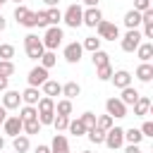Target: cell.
Here are the masks:
<instances>
[{
    "instance_id": "cell-1",
    "label": "cell",
    "mask_w": 153,
    "mask_h": 153,
    "mask_svg": "<svg viewBox=\"0 0 153 153\" xmlns=\"http://www.w3.org/2000/svg\"><path fill=\"white\" fill-rule=\"evenodd\" d=\"M36 110H38V122L45 127V124H53V117H55V98L50 96H41L38 103H36Z\"/></svg>"
},
{
    "instance_id": "cell-2",
    "label": "cell",
    "mask_w": 153,
    "mask_h": 153,
    "mask_svg": "<svg viewBox=\"0 0 153 153\" xmlns=\"http://www.w3.org/2000/svg\"><path fill=\"white\" fill-rule=\"evenodd\" d=\"M24 50H26V57H29V60H41V55L45 53L43 41H41L36 33H26V36H24Z\"/></svg>"
},
{
    "instance_id": "cell-3",
    "label": "cell",
    "mask_w": 153,
    "mask_h": 153,
    "mask_svg": "<svg viewBox=\"0 0 153 153\" xmlns=\"http://www.w3.org/2000/svg\"><path fill=\"white\" fill-rule=\"evenodd\" d=\"M62 38H65V31L60 26H48L41 41H43V48L45 50H57L62 45Z\"/></svg>"
},
{
    "instance_id": "cell-4",
    "label": "cell",
    "mask_w": 153,
    "mask_h": 153,
    "mask_svg": "<svg viewBox=\"0 0 153 153\" xmlns=\"http://www.w3.org/2000/svg\"><path fill=\"white\" fill-rule=\"evenodd\" d=\"M81 17H84V7L81 5H69L65 12H62V22L69 26V29H79L81 26Z\"/></svg>"
},
{
    "instance_id": "cell-5",
    "label": "cell",
    "mask_w": 153,
    "mask_h": 153,
    "mask_svg": "<svg viewBox=\"0 0 153 153\" xmlns=\"http://www.w3.org/2000/svg\"><path fill=\"white\" fill-rule=\"evenodd\" d=\"M96 31H98V38H100V41H117V38H120V26H117L115 22L100 19V22L96 24Z\"/></svg>"
},
{
    "instance_id": "cell-6",
    "label": "cell",
    "mask_w": 153,
    "mask_h": 153,
    "mask_svg": "<svg viewBox=\"0 0 153 153\" xmlns=\"http://www.w3.org/2000/svg\"><path fill=\"white\" fill-rule=\"evenodd\" d=\"M143 41V36H141V31L139 29H127V33L124 36H120V45H122V50L124 53H134L136 48H139V43Z\"/></svg>"
},
{
    "instance_id": "cell-7",
    "label": "cell",
    "mask_w": 153,
    "mask_h": 153,
    "mask_svg": "<svg viewBox=\"0 0 153 153\" xmlns=\"http://www.w3.org/2000/svg\"><path fill=\"white\" fill-rule=\"evenodd\" d=\"M14 22L26 26V29H33L36 26V12H31L26 5H17L14 7Z\"/></svg>"
},
{
    "instance_id": "cell-8",
    "label": "cell",
    "mask_w": 153,
    "mask_h": 153,
    "mask_svg": "<svg viewBox=\"0 0 153 153\" xmlns=\"http://www.w3.org/2000/svg\"><path fill=\"white\" fill-rule=\"evenodd\" d=\"M110 151H117V148H122L124 146V129L122 127H110L108 131H105V141H103Z\"/></svg>"
},
{
    "instance_id": "cell-9",
    "label": "cell",
    "mask_w": 153,
    "mask_h": 153,
    "mask_svg": "<svg viewBox=\"0 0 153 153\" xmlns=\"http://www.w3.org/2000/svg\"><path fill=\"white\" fill-rule=\"evenodd\" d=\"M105 110H108V115H110L112 120H122V117H127V105H124L117 96L105 100Z\"/></svg>"
},
{
    "instance_id": "cell-10",
    "label": "cell",
    "mask_w": 153,
    "mask_h": 153,
    "mask_svg": "<svg viewBox=\"0 0 153 153\" xmlns=\"http://www.w3.org/2000/svg\"><path fill=\"white\" fill-rule=\"evenodd\" d=\"M81 55H84V48H81V43L72 41V43H67V45H65V53H62V57H65L69 65H76V62L81 60Z\"/></svg>"
},
{
    "instance_id": "cell-11",
    "label": "cell",
    "mask_w": 153,
    "mask_h": 153,
    "mask_svg": "<svg viewBox=\"0 0 153 153\" xmlns=\"http://www.w3.org/2000/svg\"><path fill=\"white\" fill-rule=\"evenodd\" d=\"M22 127H24V122L19 120V115H7V120L2 122V131H5L7 136H17V134H22Z\"/></svg>"
},
{
    "instance_id": "cell-12",
    "label": "cell",
    "mask_w": 153,
    "mask_h": 153,
    "mask_svg": "<svg viewBox=\"0 0 153 153\" xmlns=\"http://www.w3.org/2000/svg\"><path fill=\"white\" fill-rule=\"evenodd\" d=\"M103 19V12L98 7H86L84 10V17H81V26H88V29H96V24Z\"/></svg>"
},
{
    "instance_id": "cell-13",
    "label": "cell",
    "mask_w": 153,
    "mask_h": 153,
    "mask_svg": "<svg viewBox=\"0 0 153 153\" xmlns=\"http://www.w3.org/2000/svg\"><path fill=\"white\" fill-rule=\"evenodd\" d=\"M19 105H22V93L19 91H12V88L2 91V108L5 110H17Z\"/></svg>"
},
{
    "instance_id": "cell-14",
    "label": "cell",
    "mask_w": 153,
    "mask_h": 153,
    "mask_svg": "<svg viewBox=\"0 0 153 153\" xmlns=\"http://www.w3.org/2000/svg\"><path fill=\"white\" fill-rule=\"evenodd\" d=\"M45 79H48V69H45V67H41V65L31 67V72H29V76H26L29 86H41Z\"/></svg>"
},
{
    "instance_id": "cell-15",
    "label": "cell",
    "mask_w": 153,
    "mask_h": 153,
    "mask_svg": "<svg viewBox=\"0 0 153 153\" xmlns=\"http://www.w3.org/2000/svg\"><path fill=\"white\" fill-rule=\"evenodd\" d=\"M110 81H112V86H115V88H124V86H129V84H131V74H129L127 69H117V72H112Z\"/></svg>"
},
{
    "instance_id": "cell-16",
    "label": "cell",
    "mask_w": 153,
    "mask_h": 153,
    "mask_svg": "<svg viewBox=\"0 0 153 153\" xmlns=\"http://www.w3.org/2000/svg\"><path fill=\"white\" fill-rule=\"evenodd\" d=\"M151 105H153V103H151L148 96H139L131 108H134V115H136V117H146V115L151 112Z\"/></svg>"
},
{
    "instance_id": "cell-17",
    "label": "cell",
    "mask_w": 153,
    "mask_h": 153,
    "mask_svg": "<svg viewBox=\"0 0 153 153\" xmlns=\"http://www.w3.org/2000/svg\"><path fill=\"white\" fill-rule=\"evenodd\" d=\"M41 91H43V96L55 98V96H62V84H57L55 79H45V81L41 84Z\"/></svg>"
},
{
    "instance_id": "cell-18",
    "label": "cell",
    "mask_w": 153,
    "mask_h": 153,
    "mask_svg": "<svg viewBox=\"0 0 153 153\" xmlns=\"http://www.w3.org/2000/svg\"><path fill=\"white\" fill-rule=\"evenodd\" d=\"M41 96H43V93L38 91V86H26V88L22 91V103H24V105H36Z\"/></svg>"
},
{
    "instance_id": "cell-19",
    "label": "cell",
    "mask_w": 153,
    "mask_h": 153,
    "mask_svg": "<svg viewBox=\"0 0 153 153\" xmlns=\"http://www.w3.org/2000/svg\"><path fill=\"white\" fill-rule=\"evenodd\" d=\"M50 153H69V141L65 134H55L50 143Z\"/></svg>"
},
{
    "instance_id": "cell-20",
    "label": "cell",
    "mask_w": 153,
    "mask_h": 153,
    "mask_svg": "<svg viewBox=\"0 0 153 153\" xmlns=\"http://www.w3.org/2000/svg\"><path fill=\"white\" fill-rule=\"evenodd\" d=\"M134 53H136V57H139L141 62H151V57H153V43H151V41H141Z\"/></svg>"
},
{
    "instance_id": "cell-21",
    "label": "cell",
    "mask_w": 153,
    "mask_h": 153,
    "mask_svg": "<svg viewBox=\"0 0 153 153\" xmlns=\"http://www.w3.org/2000/svg\"><path fill=\"white\" fill-rule=\"evenodd\" d=\"M122 22H124L127 29H139V26H141V12H136V10L131 7V10L124 12V19H122Z\"/></svg>"
},
{
    "instance_id": "cell-22",
    "label": "cell",
    "mask_w": 153,
    "mask_h": 153,
    "mask_svg": "<svg viewBox=\"0 0 153 153\" xmlns=\"http://www.w3.org/2000/svg\"><path fill=\"white\" fill-rule=\"evenodd\" d=\"M136 79H139L141 84H148V81L153 79V65H151V62H141V65L136 67Z\"/></svg>"
},
{
    "instance_id": "cell-23",
    "label": "cell",
    "mask_w": 153,
    "mask_h": 153,
    "mask_svg": "<svg viewBox=\"0 0 153 153\" xmlns=\"http://www.w3.org/2000/svg\"><path fill=\"white\" fill-rule=\"evenodd\" d=\"M120 91H122L120 100H122V103H124L127 108H129V105H134V103H136V98L141 96V93H139V91H136V88H134L131 84H129V86H124V88H120Z\"/></svg>"
},
{
    "instance_id": "cell-24",
    "label": "cell",
    "mask_w": 153,
    "mask_h": 153,
    "mask_svg": "<svg viewBox=\"0 0 153 153\" xmlns=\"http://www.w3.org/2000/svg\"><path fill=\"white\" fill-rule=\"evenodd\" d=\"M12 148H14L17 153H26V151L31 148L29 136H26V134H17V136H12Z\"/></svg>"
},
{
    "instance_id": "cell-25",
    "label": "cell",
    "mask_w": 153,
    "mask_h": 153,
    "mask_svg": "<svg viewBox=\"0 0 153 153\" xmlns=\"http://www.w3.org/2000/svg\"><path fill=\"white\" fill-rule=\"evenodd\" d=\"M79 93H81V86H79L76 81H67V84H62V96H65V98L74 100Z\"/></svg>"
},
{
    "instance_id": "cell-26",
    "label": "cell",
    "mask_w": 153,
    "mask_h": 153,
    "mask_svg": "<svg viewBox=\"0 0 153 153\" xmlns=\"http://www.w3.org/2000/svg\"><path fill=\"white\" fill-rule=\"evenodd\" d=\"M38 65H41V67H45V69H50V67H55V65H57V53H55V50H45V53L41 55V60H38Z\"/></svg>"
},
{
    "instance_id": "cell-27",
    "label": "cell",
    "mask_w": 153,
    "mask_h": 153,
    "mask_svg": "<svg viewBox=\"0 0 153 153\" xmlns=\"http://www.w3.org/2000/svg\"><path fill=\"white\" fill-rule=\"evenodd\" d=\"M86 136H88V141L96 143V146H100V143L105 141V131H103L100 127H91V129H86Z\"/></svg>"
},
{
    "instance_id": "cell-28",
    "label": "cell",
    "mask_w": 153,
    "mask_h": 153,
    "mask_svg": "<svg viewBox=\"0 0 153 153\" xmlns=\"http://www.w3.org/2000/svg\"><path fill=\"white\" fill-rule=\"evenodd\" d=\"M45 19H48V26H60L62 12H60L57 7H48V10H45Z\"/></svg>"
},
{
    "instance_id": "cell-29",
    "label": "cell",
    "mask_w": 153,
    "mask_h": 153,
    "mask_svg": "<svg viewBox=\"0 0 153 153\" xmlns=\"http://www.w3.org/2000/svg\"><path fill=\"white\" fill-rule=\"evenodd\" d=\"M91 62H93V67H103V65H108V62H110V55H108L105 50H100V48H98V50H93V53H91Z\"/></svg>"
},
{
    "instance_id": "cell-30",
    "label": "cell",
    "mask_w": 153,
    "mask_h": 153,
    "mask_svg": "<svg viewBox=\"0 0 153 153\" xmlns=\"http://www.w3.org/2000/svg\"><path fill=\"white\" fill-rule=\"evenodd\" d=\"M36 117H38L36 105H22V108H19V120H22V122H29V120H36Z\"/></svg>"
},
{
    "instance_id": "cell-31",
    "label": "cell",
    "mask_w": 153,
    "mask_h": 153,
    "mask_svg": "<svg viewBox=\"0 0 153 153\" xmlns=\"http://www.w3.org/2000/svg\"><path fill=\"white\" fill-rule=\"evenodd\" d=\"M41 129H43V124H41V122H38V117H36V120H29V122H24V127H22V134L31 136V134H41Z\"/></svg>"
},
{
    "instance_id": "cell-32",
    "label": "cell",
    "mask_w": 153,
    "mask_h": 153,
    "mask_svg": "<svg viewBox=\"0 0 153 153\" xmlns=\"http://www.w3.org/2000/svg\"><path fill=\"white\" fill-rule=\"evenodd\" d=\"M72 108H74L72 100H69V98H62V100L55 103V115H67V117H69V115H72Z\"/></svg>"
},
{
    "instance_id": "cell-33",
    "label": "cell",
    "mask_w": 153,
    "mask_h": 153,
    "mask_svg": "<svg viewBox=\"0 0 153 153\" xmlns=\"http://www.w3.org/2000/svg\"><path fill=\"white\" fill-rule=\"evenodd\" d=\"M67 131H69V134H74V136H84V134H86V127H84V122L76 117V120H69Z\"/></svg>"
},
{
    "instance_id": "cell-34",
    "label": "cell",
    "mask_w": 153,
    "mask_h": 153,
    "mask_svg": "<svg viewBox=\"0 0 153 153\" xmlns=\"http://www.w3.org/2000/svg\"><path fill=\"white\" fill-rule=\"evenodd\" d=\"M143 141V134L139 129H124V143H141Z\"/></svg>"
},
{
    "instance_id": "cell-35",
    "label": "cell",
    "mask_w": 153,
    "mask_h": 153,
    "mask_svg": "<svg viewBox=\"0 0 153 153\" xmlns=\"http://www.w3.org/2000/svg\"><path fill=\"white\" fill-rule=\"evenodd\" d=\"M100 43H103V41H100L98 36H86V38H84V43H81V48H84V50H88V53H93V50H98V48H100Z\"/></svg>"
},
{
    "instance_id": "cell-36",
    "label": "cell",
    "mask_w": 153,
    "mask_h": 153,
    "mask_svg": "<svg viewBox=\"0 0 153 153\" xmlns=\"http://www.w3.org/2000/svg\"><path fill=\"white\" fill-rule=\"evenodd\" d=\"M112 65L108 62V65H103V67H96V76H98V81H110V76H112Z\"/></svg>"
},
{
    "instance_id": "cell-37",
    "label": "cell",
    "mask_w": 153,
    "mask_h": 153,
    "mask_svg": "<svg viewBox=\"0 0 153 153\" xmlns=\"http://www.w3.org/2000/svg\"><path fill=\"white\" fill-rule=\"evenodd\" d=\"M96 127H100L103 131H108L110 127H115V120H112L108 112H105V115H98V117H96Z\"/></svg>"
},
{
    "instance_id": "cell-38",
    "label": "cell",
    "mask_w": 153,
    "mask_h": 153,
    "mask_svg": "<svg viewBox=\"0 0 153 153\" xmlns=\"http://www.w3.org/2000/svg\"><path fill=\"white\" fill-rule=\"evenodd\" d=\"M67 124H69V117H67V115H55V117H53L55 131H67Z\"/></svg>"
},
{
    "instance_id": "cell-39",
    "label": "cell",
    "mask_w": 153,
    "mask_h": 153,
    "mask_svg": "<svg viewBox=\"0 0 153 153\" xmlns=\"http://www.w3.org/2000/svg\"><path fill=\"white\" fill-rule=\"evenodd\" d=\"M14 62L12 60H0V76H12L14 74Z\"/></svg>"
},
{
    "instance_id": "cell-40",
    "label": "cell",
    "mask_w": 153,
    "mask_h": 153,
    "mask_svg": "<svg viewBox=\"0 0 153 153\" xmlns=\"http://www.w3.org/2000/svg\"><path fill=\"white\" fill-rule=\"evenodd\" d=\"M14 57V45L12 43H0V60H12Z\"/></svg>"
},
{
    "instance_id": "cell-41",
    "label": "cell",
    "mask_w": 153,
    "mask_h": 153,
    "mask_svg": "<svg viewBox=\"0 0 153 153\" xmlns=\"http://www.w3.org/2000/svg\"><path fill=\"white\" fill-rule=\"evenodd\" d=\"M79 120L84 122V127H86V129H91V127H96V115H93L91 110H86V112H81V115H79Z\"/></svg>"
},
{
    "instance_id": "cell-42",
    "label": "cell",
    "mask_w": 153,
    "mask_h": 153,
    "mask_svg": "<svg viewBox=\"0 0 153 153\" xmlns=\"http://www.w3.org/2000/svg\"><path fill=\"white\" fill-rule=\"evenodd\" d=\"M139 131L143 134V139H146V136H148V139H153V122H151V120H146V122L141 124V129H139Z\"/></svg>"
},
{
    "instance_id": "cell-43",
    "label": "cell",
    "mask_w": 153,
    "mask_h": 153,
    "mask_svg": "<svg viewBox=\"0 0 153 153\" xmlns=\"http://www.w3.org/2000/svg\"><path fill=\"white\" fill-rule=\"evenodd\" d=\"M36 26H38V29H48V19H45V10H43V12H36Z\"/></svg>"
},
{
    "instance_id": "cell-44",
    "label": "cell",
    "mask_w": 153,
    "mask_h": 153,
    "mask_svg": "<svg viewBox=\"0 0 153 153\" xmlns=\"http://www.w3.org/2000/svg\"><path fill=\"white\" fill-rule=\"evenodd\" d=\"M151 7V0H134V10L136 12H143V10H148Z\"/></svg>"
},
{
    "instance_id": "cell-45",
    "label": "cell",
    "mask_w": 153,
    "mask_h": 153,
    "mask_svg": "<svg viewBox=\"0 0 153 153\" xmlns=\"http://www.w3.org/2000/svg\"><path fill=\"white\" fill-rule=\"evenodd\" d=\"M124 153H143V151H141L139 143H127V146H124Z\"/></svg>"
},
{
    "instance_id": "cell-46",
    "label": "cell",
    "mask_w": 153,
    "mask_h": 153,
    "mask_svg": "<svg viewBox=\"0 0 153 153\" xmlns=\"http://www.w3.org/2000/svg\"><path fill=\"white\" fill-rule=\"evenodd\" d=\"M10 88V76H0V93Z\"/></svg>"
},
{
    "instance_id": "cell-47",
    "label": "cell",
    "mask_w": 153,
    "mask_h": 153,
    "mask_svg": "<svg viewBox=\"0 0 153 153\" xmlns=\"http://www.w3.org/2000/svg\"><path fill=\"white\" fill-rule=\"evenodd\" d=\"M33 153H50V146L41 143V146H36V148H33Z\"/></svg>"
},
{
    "instance_id": "cell-48",
    "label": "cell",
    "mask_w": 153,
    "mask_h": 153,
    "mask_svg": "<svg viewBox=\"0 0 153 153\" xmlns=\"http://www.w3.org/2000/svg\"><path fill=\"white\" fill-rule=\"evenodd\" d=\"M7 112H10V110H5V108L0 105V127H2V122L7 120Z\"/></svg>"
},
{
    "instance_id": "cell-49",
    "label": "cell",
    "mask_w": 153,
    "mask_h": 153,
    "mask_svg": "<svg viewBox=\"0 0 153 153\" xmlns=\"http://www.w3.org/2000/svg\"><path fill=\"white\" fill-rule=\"evenodd\" d=\"M81 2H84L86 7H98V2H100V0H81Z\"/></svg>"
},
{
    "instance_id": "cell-50",
    "label": "cell",
    "mask_w": 153,
    "mask_h": 153,
    "mask_svg": "<svg viewBox=\"0 0 153 153\" xmlns=\"http://www.w3.org/2000/svg\"><path fill=\"white\" fill-rule=\"evenodd\" d=\"M45 2V7H57L60 5V0H43Z\"/></svg>"
},
{
    "instance_id": "cell-51",
    "label": "cell",
    "mask_w": 153,
    "mask_h": 153,
    "mask_svg": "<svg viewBox=\"0 0 153 153\" xmlns=\"http://www.w3.org/2000/svg\"><path fill=\"white\" fill-rule=\"evenodd\" d=\"M5 29H7V19L0 14V31H5Z\"/></svg>"
},
{
    "instance_id": "cell-52",
    "label": "cell",
    "mask_w": 153,
    "mask_h": 153,
    "mask_svg": "<svg viewBox=\"0 0 153 153\" xmlns=\"http://www.w3.org/2000/svg\"><path fill=\"white\" fill-rule=\"evenodd\" d=\"M2 148H5V139L0 136V151H2Z\"/></svg>"
},
{
    "instance_id": "cell-53",
    "label": "cell",
    "mask_w": 153,
    "mask_h": 153,
    "mask_svg": "<svg viewBox=\"0 0 153 153\" xmlns=\"http://www.w3.org/2000/svg\"><path fill=\"white\" fill-rule=\"evenodd\" d=\"M5 2H10V0H0V10H2V5H5Z\"/></svg>"
},
{
    "instance_id": "cell-54",
    "label": "cell",
    "mask_w": 153,
    "mask_h": 153,
    "mask_svg": "<svg viewBox=\"0 0 153 153\" xmlns=\"http://www.w3.org/2000/svg\"><path fill=\"white\" fill-rule=\"evenodd\" d=\"M12 2H17V5H22V2H24V0H12Z\"/></svg>"
},
{
    "instance_id": "cell-55",
    "label": "cell",
    "mask_w": 153,
    "mask_h": 153,
    "mask_svg": "<svg viewBox=\"0 0 153 153\" xmlns=\"http://www.w3.org/2000/svg\"><path fill=\"white\" fill-rule=\"evenodd\" d=\"M81 153H93V151H81Z\"/></svg>"
}]
</instances>
